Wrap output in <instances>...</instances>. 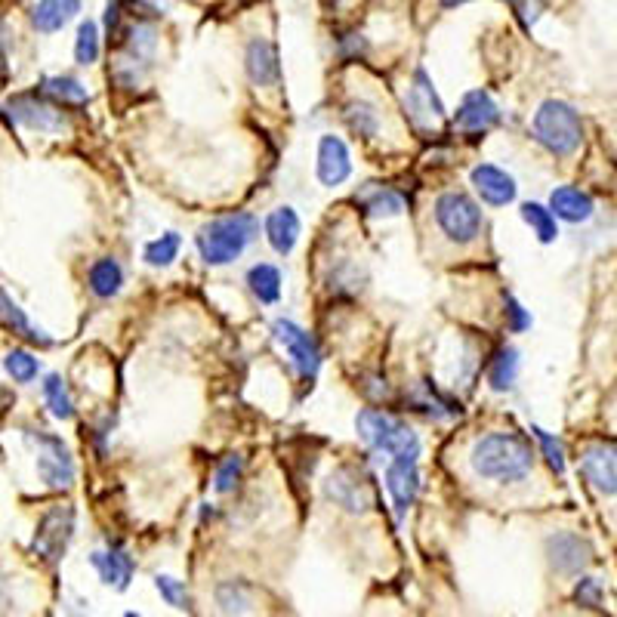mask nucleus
Masks as SVG:
<instances>
[{
	"label": "nucleus",
	"instance_id": "nucleus-24",
	"mask_svg": "<svg viewBox=\"0 0 617 617\" xmlns=\"http://www.w3.org/2000/svg\"><path fill=\"white\" fill-rule=\"evenodd\" d=\"M0 321L7 324V328L13 331V334H19V337H25L28 343H41V346H50L53 340L44 334V331H38V328H31V321H28V315L10 300V294L7 290H0Z\"/></svg>",
	"mask_w": 617,
	"mask_h": 617
},
{
	"label": "nucleus",
	"instance_id": "nucleus-41",
	"mask_svg": "<svg viewBox=\"0 0 617 617\" xmlns=\"http://www.w3.org/2000/svg\"><path fill=\"white\" fill-rule=\"evenodd\" d=\"M506 315H510V331H525V328H531V315L513 300V297H506Z\"/></svg>",
	"mask_w": 617,
	"mask_h": 617
},
{
	"label": "nucleus",
	"instance_id": "nucleus-9",
	"mask_svg": "<svg viewBox=\"0 0 617 617\" xmlns=\"http://www.w3.org/2000/svg\"><path fill=\"white\" fill-rule=\"evenodd\" d=\"M272 334L275 340L284 346V352L290 355V361H294V368L300 371L303 380H315L318 368H321V349H318V340L303 331L300 324L287 321V318H278L272 324Z\"/></svg>",
	"mask_w": 617,
	"mask_h": 617
},
{
	"label": "nucleus",
	"instance_id": "nucleus-11",
	"mask_svg": "<svg viewBox=\"0 0 617 617\" xmlns=\"http://www.w3.org/2000/svg\"><path fill=\"white\" fill-rule=\"evenodd\" d=\"M420 454H395L386 466V488L395 503V519H405L420 494Z\"/></svg>",
	"mask_w": 617,
	"mask_h": 617
},
{
	"label": "nucleus",
	"instance_id": "nucleus-3",
	"mask_svg": "<svg viewBox=\"0 0 617 617\" xmlns=\"http://www.w3.org/2000/svg\"><path fill=\"white\" fill-rule=\"evenodd\" d=\"M531 130L543 149H550L559 158L574 155L580 149V139H584V124H580L577 108L562 99L540 102L531 121Z\"/></svg>",
	"mask_w": 617,
	"mask_h": 617
},
{
	"label": "nucleus",
	"instance_id": "nucleus-10",
	"mask_svg": "<svg viewBox=\"0 0 617 617\" xmlns=\"http://www.w3.org/2000/svg\"><path fill=\"white\" fill-rule=\"evenodd\" d=\"M4 112L10 115L13 124L31 127V130H38V133H62V130H68L62 112H56V105H50L44 93H19V96H13L4 105Z\"/></svg>",
	"mask_w": 617,
	"mask_h": 617
},
{
	"label": "nucleus",
	"instance_id": "nucleus-42",
	"mask_svg": "<svg viewBox=\"0 0 617 617\" xmlns=\"http://www.w3.org/2000/svg\"><path fill=\"white\" fill-rule=\"evenodd\" d=\"M442 4V10H454V7H463V4H469V0H439Z\"/></svg>",
	"mask_w": 617,
	"mask_h": 617
},
{
	"label": "nucleus",
	"instance_id": "nucleus-7",
	"mask_svg": "<svg viewBox=\"0 0 617 617\" xmlns=\"http://www.w3.org/2000/svg\"><path fill=\"white\" fill-rule=\"evenodd\" d=\"M31 442L38 445V476L47 488H68L75 482V460L59 435H50L44 429L31 432Z\"/></svg>",
	"mask_w": 617,
	"mask_h": 617
},
{
	"label": "nucleus",
	"instance_id": "nucleus-1",
	"mask_svg": "<svg viewBox=\"0 0 617 617\" xmlns=\"http://www.w3.org/2000/svg\"><path fill=\"white\" fill-rule=\"evenodd\" d=\"M473 473L491 482H519L531 473L534 448L519 432H491L469 451Z\"/></svg>",
	"mask_w": 617,
	"mask_h": 617
},
{
	"label": "nucleus",
	"instance_id": "nucleus-17",
	"mask_svg": "<svg viewBox=\"0 0 617 617\" xmlns=\"http://www.w3.org/2000/svg\"><path fill=\"white\" fill-rule=\"evenodd\" d=\"M469 179H473V186L479 192V198L491 207H506V204H513L516 201V179L500 170L497 164H479L473 167V173H469Z\"/></svg>",
	"mask_w": 617,
	"mask_h": 617
},
{
	"label": "nucleus",
	"instance_id": "nucleus-4",
	"mask_svg": "<svg viewBox=\"0 0 617 617\" xmlns=\"http://www.w3.org/2000/svg\"><path fill=\"white\" fill-rule=\"evenodd\" d=\"M324 494H328L334 506H340L343 513H352V516H365L380 503L374 476L358 463L337 466L334 473L324 479Z\"/></svg>",
	"mask_w": 617,
	"mask_h": 617
},
{
	"label": "nucleus",
	"instance_id": "nucleus-21",
	"mask_svg": "<svg viewBox=\"0 0 617 617\" xmlns=\"http://www.w3.org/2000/svg\"><path fill=\"white\" fill-rule=\"evenodd\" d=\"M78 13H81V0H38V7L31 10V25L41 34H56Z\"/></svg>",
	"mask_w": 617,
	"mask_h": 617
},
{
	"label": "nucleus",
	"instance_id": "nucleus-6",
	"mask_svg": "<svg viewBox=\"0 0 617 617\" xmlns=\"http://www.w3.org/2000/svg\"><path fill=\"white\" fill-rule=\"evenodd\" d=\"M435 223L454 244H469L482 235V210L466 192H442L435 198Z\"/></svg>",
	"mask_w": 617,
	"mask_h": 617
},
{
	"label": "nucleus",
	"instance_id": "nucleus-23",
	"mask_svg": "<svg viewBox=\"0 0 617 617\" xmlns=\"http://www.w3.org/2000/svg\"><path fill=\"white\" fill-rule=\"evenodd\" d=\"M87 284H90V290H93L99 300L115 297L118 290H121V284H124V269H121V263L112 260V257L96 260V263L90 266V272H87Z\"/></svg>",
	"mask_w": 617,
	"mask_h": 617
},
{
	"label": "nucleus",
	"instance_id": "nucleus-35",
	"mask_svg": "<svg viewBox=\"0 0 617 617\" xmlns=\"http://www.w3.org/2000/svg\"><path fill=\"white\" fill-rule=\"evenodd\" d=\"M531 432H534V439L540 442V451H543V457H547L553 473H556V476H565V448H562V442L553 439V435H550L547 429H540V426H534Z\"/></svg>",
	"mask_w": 617,
	"mask_h": 617
},
{
	"label": "nucleus",
	"instance_id": "nucleus-25",
	"mask_svg": "<svg viewBox=\"0 0 617 617\" xmlns=\"http://www.w3.org/2000/svg\"><path fill=\"white\" fill-rule=\"evenodd\" d=\"M38 93H44L47 99L59 102V105H71V108H84L90 102V93L81 87V81L68 78V75H56V78H44Z\"/></svg>",
	"mask_w": 617,
	"mask_h": 617
},
{
	"label": "nucleus",
	"instance_id": "nucleus-33",
	"mask_svg": "<svg viewBox=\"0 0 617 617\" xmlns=\"http://www.w3.org/2000/svg\"><path fill=\"white\" fill-rule=\"evenodd\" d=\"M75 59H78V65H93V62L99 59V25L90 22V19L78 25Z\"/></svg>",
	"mask_w": 617,
	"mask_h": 617
},
{
	"label": "nucleus",
	"instance_id": "nucleus-30",
	"mask_svg": "<svg viewBox=\"0 0 617 617\" xmlns=\"http://www.w3.org/2000/svg\"><path fill=\"white\" fill-rule=\"evenodd\" d=\"M522 220L534 229V235H537L543 244L556 241L559 226H556V213H553L550 207H543V204H537V201H528V204H522Z\"/></svg>",
	"mask_w": 617,
	"mask_h": 617
},
{
	"label": "nucleus",
	"instance_id": "nucleus-27",
	"mask_svg": "<svg viewBox=\"0 0 617 617\" xmlns=\"http://www.w3.org/2000/svg\"><path fill=\"white\" fill-rule=\"evenodd\" d=\"M519 377V352L513 346H500L488 365V383L494 392H506Z\"/></svg>",
	"mask_w": 617,
	"mask_h": 617
},
{
	"label": "nucleus",
	"instance_id": "nucleus-43",
	"mask_svg": "<svg viewBox=\"0 0 617 617\" xmlns=\"http://www.w3.org/2000/svg\"><path fill=\"white\" fill-rule=\"evenodd\" d=\"M0 59H4V31H0Z\"/></svg>",
	"mask_w": 617,
	"mask_h": 617
},
{
	"label": "nucleus",
	"instance_id": "nucleus-13",
	"mask_svg": "<svg viewBox=\"0 0 617 617\" xmlns=\"http://www.w3.org/2000/svg\"><path fill=\"white\" fill-rule=\"evenodd\" d=\"M580 473L605 497H617V445L596 442L580 457Z\"/></svg>",
	"mask_w": 617,
	"mask_h": 617
},
{
	"label": "nucleus",
	"instance_id": "nucleus-29",
	"mask_svg": "<svg viewBox=\"0 0 617 617\" xmlns=\"http://www.w3.org/2000/svg\"><path fill=\"white\" fill-rule=\"evenodd\" d=\"M247 287H250V294L257 297L260 303H278L281 297V272L269 263H260V266H253L247 272Z\"/></svg>",
	"mask_w": 617,
	"mask_h": 617
},
{
	"label": "nucleus",
	"instance_id": "nucleus-18",
	"mask_svg": "<svg viewBox=\"0 0 617 617\" xmlns=\"http://www.w3.org/2000/svg\"><path fill=\"white\" fill-rule=\"evenodd\" d=\"M352 173V158L340 136H321L318 142V179L324 186H340Z\"/></svg>",
	"mask_w": 617,
	"mask_h": 617
},
{
	"label": "nucleus",
	"instance_id": "nucleus-14",
	"mask_svg": "<svg viewBox=\"0 0 617 617\" xmlns=\"http://www.w3.org/2000/svg\"><path fill=\"white\" fill-rule=\"evenodd\" d=\"M454 124L466 133V136H479V133H488L491 127L500 124V108L497 102L491 99V93L485 90H469L457 108L454 115Z\"/></svg>",
	"mask_w": 617,
	"mask_h": 617
},
{
	"label": "nucleus",
	"instance_id": "nucleus-32",
	"mask_svg": "<svg viewBox=\"0 0 617 617\" xmlns=\"http://www.w3.org/2000/svg\"><path fill=\"white\" fill-rule=\"evenodd\" d=\"M179 247H183V241H179L176 232H167L161 235L158 241H149L142 250V260L149 266H170L176 257H179Z\"/></svg>",
	"mask_w": 617,
	"mask_h": 617
},
{
	"label": "nucleus",
	"instance_id": "nucleus-39",
	"mask_svg": "<svg viewBox=\"0 0 617 617\" xmlns=\"http://www.w3.org/2000/svg\"><path fill=\"white\" fill-rule=\"evenodd\" d=\"M574 599H577V605H584V608H599V605H602V587H599V580H593V577L580 580V584L574 587Z\"/></svg>",
	"mask_w": 617,
	"mask_h": 617
},
{
	"label": "nucleus",
	"instance_id": "nucleus-26",
	"mask_svg": "<svg viewBox=\"0 0 617 617\" xmlns=\"http://www.w3.org/2000/svg\"><path fill=\"white\" fill-rule=\"evenodd\" d=\"M355 201L368 216H398L405 210V198L389 186H371V189L361 192Z\"/></svg>",
	"mask_w": 617,
	"mask_h": 617
},
{
	"label": "nucleus",
	"instance_id": "nucleus-28",
	"mask_svg": "<svg viewBox=\"0 0 617 617\" xmlns=\"http://www.w3.org/2000/svg\"><path fill=\"white\" fill-rule=\"evenodd\" d=\"M343 121L349 124V130L361 139H374L380 133V115L377 108L365 99H352L343 108Z\"/></svg>",
	"mask_w": 617,
	"mask_h": 617
},
{
	"label": "nucleus",
	"instance_id": "nucleus-8",
	"mask_svg": "<svg viewBox=\"0 0 617 617\" xmlns=\"http://www.w3.org/2000/svg\"><path fill=\"white\" fill-rule=\"evenodd\" d=\"M71 534H75V510H71V506H53V510L41 519L38 531H34L31 550L47 565H56L62 553L68 550Z\"/></svg>",
	"mask_w": 617,
	"mask_h": 617
},
{
	"label": "nucleus",
	"instance_id": "nucleus-2",
	"mask_svg": "<svg viewBox=\"0 0 617 617\" xmlns=\"http://www.w3.org/2000/svg\"><path fill=\"white\" fill-rule=\"evenodd\" d=\"M260 223L253 213H229V216H216L201 232L195 235L198 253L207 266H229L235 263L247 244L257 238Z\"/></svg>",
	"mask_w": 617,
	"mask_h": 617
},
{
	"label": "nucleus",
	"instance_id": "nucleus-31",
	"mask_svg": "<svg viewBox=\"0 0 617 617\" xmlns=\"http://www.w3.org/2000/svg\"><path fill=\"white\" fill-rule=\"evenodd\" d=\"M44 398H47V408L56 420H71L75 414V405H71V395H68V386L59 374H50L44 380Z\"/></svg>",
	"mask_w": 617,
	"mask_h": 617
},
{
	"label": "nucleus",
	"instance_id": "nucleus-34",
	"mask_svg": "<svg viewBox=\"0 0 617 617\" xmlns=\"http://www.w3.org/2000/svg\"><path fill=\"white\" fill-rule=\"evenodd\" d=\"M4 368H7V374H10L16 383H31L34 377H38V371H41L38 358H34L31 352H25V349H13V352L4 358Z\"/></svg>",
	"mask_w": 617,
	"mask_h": 617
},
{
	"label": "nucleus",
	"instance_id": "nucleus-5",
	"mask_svg": "<svg viewBox=\"0 0 617 617\" xmlns=\"http://www.w3.org/2000/svg\"><path fill=\"white\" fill-rule=\"evenodd\" d=\"M355 429H358V435L374 451H383L389 457H395V454H420V439H417V435L398 417H392V414H386L380 408L358 411Z\"/></svg>",
	"mask_w": 617,
	"mask_h": 617
},
{
	"label": "nucleus",
	"instance_id": "nucleus-20",
	"mask_svg": "<svg viewBox=\"0 0 617 617\" xmlns=\"http://www.w3.org/2000/svg\"><path fill=\"white\" fill-rule=\"evenodd\" d=\"M266 238L272 244L275 253L287 257V253H294L297 241H300V216L294 207H278L266 216Z\"/></svg>",
	"mask_w": 617,
	"mask_h": 617
},
{
	"label": "nucleus",
	"instance_id": "nucleus-40",
	"mask_svg": "<svg viewBox=\"0 0 617 617\" xmlns=\"http://www.w3.org/2000/svg\"><path fill=\"white\" fill-rule=\"evenodd\" d=\"M510 4H513L519 22H522L525 28H531V25L540 19V13L547 10V0H510Z\"/></svg>",
	"mask_w": 617,
	"mask_h": 617
},
{
	"label": "nucleus",
	"instance_id": "nucleus-37",
	"mask_svg": "<svg viewBox=\"0 0 617 617\" xmlns=\"http://www.w3.org/2000/svg\"><path fill=\"white\" fill-rule=\"evenodd\" d=\"M241 469H244V460L238 454L226 457L220 463V469H216V476H213V491L216 494H229L241 482Z\"/></svg>",
	"mask_w": 617,
	"mask_h": 617
},
{
	"label": "nucleus",
	"instance_id": "nucleus-36",
	"mask_svg": "<svg viewBox=\"0 0 617 617\" xmlns=\"http://www.w3.org/2000/svg\"><path fill=\"white\" fill-rule=\"evenodd\" d=\"M247 596H250V590H247V584H241V580H229V584L216 590V602H220V608L226 614L247 611Z\"/></svg>",
	"mask_w": 617,
	"mask_h": 617
},
{
	"label": "nucleus",
	"instance_id": "nucleus-15",
	"mask_svg": "<svg viewBox=\"0 0 617 617\" xmlns=\"http://www.w3.org/2000/svg\"><path fill=\"white\" fill-rule=\"evenodd\" d=\"M547 553H550V565L559 574H577L593 562V547L580 534H571V531L553 534L547 540Z\"/></svg>",
	"mask_w": 617,
	"mask_h": 617
},
{
	"label": "nucleus",
	"instance_id": "nucleus-16",
	"mask_svg": "<svg viewBox=\"0 0 617 617\" xmlns=\"http://www.w3.org/2000/svg\"><path fill=\"white\" fill-rule=\"evenodd\" d=\"M244 68H247V78L257 87H278L281 84L278 47L266 38H250L247 53H244Z\"/></svg>",
	"mask_w": 617,
	"mask_h": 617
},
{
	"label": "nucleus",
	"instance_id": "nucleus-22",
	"mask_svg": "<svg viewBox=\"0 0 617 617\" xmlns=\"http://www.w3.org/2000/svg\"><path fill=\"white\" fill-rule=\"evenodd\" d=\"M550 210L565 223H587L593 216V198L574 186H559L550 195Z\"/></svg>",
	"mask_w": 617,
	"mask_h": 617
},
{
	"label": "nucleus",
	"instance_id": "nucleus-19",
	"mask_svg": "<svg viewBox=\"0 0 617 617\" xmlns=\"http://www.w3.org/2000/svg\"><path fill=\"white\" fill-rule=\"evenodd\" d=\"M93 568L99 571L102 584L115 587V590H127L130 577H133V556L121 547V543H112L105 553H93Z\"/></svg>",
	"mask_w": 617,
	"mask_h": 617
},
{
	"label": "nucleus",
	"instance_id": "nucleus-12",
	"mask_svg": "<svg viewBox=\"0 0 617 617\" xmlns=\"http://www.w3.org/2000/svg\"><path fill=\"white\" fill-rule=\"evenodd\" d=\"M405 105H408L411 121H414L420 130H439V127L445 124V118H448L439 93H435V87H432V81H429V75H426V68H417V71H414V87H411Z\"/></svg>",
	"mask_w": 617,
	"mask_h": 617
},
{
	"label": "nucleus",
	"instance_id": "nucleus-38",
	"mask_svg": "<svg viewBox=\"0 0 617 617\" xmlns=\"http://www.w3.org/2000/svg\"><path fill=\"white\" fill-rule=\"evenodd\" d=\"M155 587H158V593L164 596V602L173 605V608H189V605H192L189 590H186L183 580H176V577H170V574H158V577H155Z\"/></svg>",
	"mask_w": 617,
	"mask_h": 617
}]
</instances>
